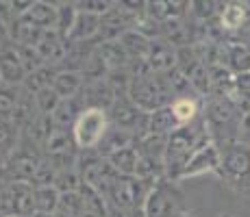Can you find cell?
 <instances>
[{
  "mask_svg": "<svg viewBox=\"0 0 250 217\" xmlns=\"http://www.w3.org/2000/svg\"><path fill=\"white\" fill-rule=\"evenodd\" d=\"M213 143L211 130L207 126V119L200 115L194 124L183 126L167 137L166 146V157H163V165H166V176L170 180L179 182L183 170L187 167V163L191 161L198 150H203L205 146Z\"/></svg>",
  "mask_w": 250,
  "mask_h": 217,
  "instance_id": "obj_1",
  "label": "cell"
},
{
  "mask_svg": "<svg viewBox=\"0 0 250 217\" xmlns=\"http://www.w3.org/2000/svg\"><path fill=\"white\" fill-rule=\"evenodd\" d=\"M128 98L137 104L142 111L152 113L163 107H170L174 102V91H172L170 83H167L166 74H152L142 76V79L131 80V89H128Z\"/></svg>",
  "mask_w": 250,
  "mask_h": 217,
  "instance_id": "obj_2",
  "label": "cell"
},
{
  "mask_svg": "<svg viewBox=\"0 0 250 217\" xmlns=\"http://www.w3.org/2000/svg\"><path fill=\"white\" fill-rule=\"evenodd\" d=\"M144 211H146V217H187L189 215L183 189L176 185V180H170L167 176L161 178L159 182H155V187H152L146 197Z\"/></svg>",
  "mask_w": 250,
  "mask_h": 217,
  "instance_id": "obj_3",
  "label": "cell"
},
{
  "mask_svg": "<svg viewBox=\"0 0 250 217\" xmlns=\"http://www.w3.org/2000/svg\"><path fill=\"white\" fill-rule=\"evenodd\" d=\"M44 158L46 157H44L42 146L33 141V139L28 137V133L22 130L20 139H18V146L11 157H9L4 170L11 176L13 182H33V178L37 176Z\"/></svg>",
  "mask_w": 250,
  "mask_h": 217,
  "instance_id": "obj_4",
  "label": "cell"
},
{
  "mask_svg": "<svg viewBox=\"0 0 250 217\" xmlns=\"http://www.w3.org/2000/svg\"><path fill=\"white\" fill-rule=\"evenodd\" d=\"M218 150L220 167L215 174L235 189H250V146L237 141Z\"/></svg>",
  "mask_w": 250,
  "mask_h": 217,
  "instance_id": "obj_5",
  "label": "cell"
},
{
  "mask_svg": "<svg viewBox=\"0 0 250 217\" xmlns=\"http://www.w3.org/2000/svg\"><path fill=\"white\" fill-rule=\"evenodd\" d=\"M109 130V113L103 109H83L81 115L76 118L72 135H74V143L81 152L98 150L100 141H103L104 133Z\"/></svg>",
  "mask_w": 250,
  "mask_h": 217,
  "instance_id": "obj_6",
  "label": "cell"
},
{
  "mask_svg": "<svg viewBox=\"0 0 250 217\" xmlns=\"http://www.w3.org/2000/svg\"><path fill=\"white\" fill-rule=\"evenodd\" d=\"M107 113H109V124H111V126L126 130V133L135 135L137 139L148 133V119H150V113L142 111L131 98H128V96H118Z\"/></svg>",
  "mask_w": 250,
  "mask_h": 217,
  "instance_id": "obj_7",
  "label": "cell"
},
{
  "mask_svg": "<svg viewBox=\"0 0 250 217\" xmlns=\"http://www.w3.org/2000/svg\"><path fill=\"white\" fill-rule=\"evenodd\" d=\"M152 187L146 185L135 176H118L111 189L107 191V209H131V206H144Z\"/></svg>",
  "mask_w": 250,
  "mask_h": 217,
  "instance_id": "obj_8",
  "label": "cell"
},
{
  "mask_svg": "<svg viewBox=\"0 0 250 217\" xmlns=\"http://www.w3.org/2000/svg\"><path fill=\"white\" fill-rule=\"evenodd\" d=\"M0 215L35 217V187L31 182H11L0 194Z\"/></svg>",
  "mask_w": 250,
  "mask_h": 217,
  "instance_id": "obj_9",
  "label": "cell"
},
{
  "mask_svg": "<svg viewBox=\"0 0 250 217\" xmlns=\"http://www.w3.org/2000/svg\"><path fill=\"white\" fill-rule=\"evenodd\" d=\"M0 80H2V85L11 87H22L26 80V70L22 63L20 48L11 39L0 46Z\"/></svg>",
  "mask_w": 250,
  "mask_h": 217,
  "instance_id": "obj_10",
  "label": "cell"
},
{
  "mask_svg": "<svg viewBox=\"0 0 250 217\" xmlns=\"http://www.w3.org/2000/svg\"><path fill=\"white\" fill-rule=\"evenodd\" d=\"M218 167H220V150L215 143H209V146H205L203 150H198L194 157H191V161L187 163V167L183 170L179 180L203 176V174H209V172L215 174Z\"/></svg>",
  "mask_w": 250,
  "mask_h": 217,
  "instance_id": "obj_11",
  "label": "cell"
},
{
  "mask_svg": "<svg viewBox=\"0 0 250 217\" xmlns=\"http://www.w3.org/2000/svg\"><path fill=\"white\" fill-rule=\"evenodd\" d=\"M148 65L152 67V72L157 74H166V72L176 67V48L170 41H166L163 37L150 41V50L146 57Z\"/></svg>",
  "mask_w": 250,
  "mask_h": 217,
  "instance_id": "obj_12",
  "label": "cell"
},
{
  "mask_svg": "<svg viewBox=\"0 0 250 217\" xmlns=\"http://www.w3.org/2000/svg\"><path fill=\"white\" fill-rule=\"evenodd\" d=\"M220 26L224 31H250V2H224L220 13Z\"/></svg>",
  "mask_w": 250,
  "mask_h": 217,
  "instance_id": "obj_13",
  "label": "cell"
},
{
  "mask_svg": "<svg viewBox=\"0 0 250 217\" xmlns=\"http://www.w3.org/2000/svg\"><path fill=\"white\" fill-rule=\"evenodd\" d=\"M100 33V16L87 11H79L76 22L72 26L70 35H68V43H79V41H91L96 39Z\"/></svg>",
  "mask_w": 250,
  "mask_h": 217,
  "instance_id": "obj_14",
  "label": "cell"
},
{
  "mask_svg": "<svg viewBox=\"0 0 250 217\" xmlns=\"http://www.w3.org/2000/svg\"><path fill=\"white\" fill-rule=\"evenodd\" d=\"M31 24H35L42 31H52L57 28V18H59V7L52 2H33L31 9H28L24 16Z\"/></svg>",
  "mask_w": 250,
  "mask_h": 217,
  "instance_id": "obj_15",
  "label": "cell"
},
{
  "mask_svg": "<svg viewBox=\"0 0 250 217\" xmlns=\"http://www.w3.org/2000/svg\"><path fill=\"white\" fill-rule=\"evenodd\" d=\"M135 141H137L135 135H131V133H126V130H122V128L111 126V124H109V130L104 133L103 141H100L98 152H100V157L109 158L111 154H115L118 150H122V148L135 146Z\"/></svg>",
  "mask_w": 250,
  "mask_h": 217,
  "instance_id": "obj_16",
  "label": "cell"
},
{
  "mask_svg": "<svg viewBox=\"0 0 250 217\" xmlns=\"http://www.w3.org/2000/svg\"><path fill=\"white\" fill-rule=\"evenodd\" d=\"M42 35H44V31L31 24L26 18H16L9 24V39L18 46H37Z\"/></svg>",
  "mask_w": 250,
  "mask_h": 217,
  "instance_id": "obj_17",
  "label": "cell"
},
{
  "mask_svg": "<svg viewBox=\"0 0 250 217\" xmlns=\"http://www.w3.org/2000/svg\"><path fill=\"white\" fill-rule=\"evenodd\" d=\"M85 80L79 72H57L55 80H52V89L59 94L61 100H70L76 98L83 89Z\"/></svg>",
  "mask_w": 250,
  "mask_h": 217,
  "instance_id": "obj_18",
  "label": "cell"
},
{
  "mask_svg": "<svg viewBox=\"0 0 250 217\" xmlns=\"http://www.w3.org/2000/svg\"><path fill=\"white\" fill-rule=\"evenodd\" d=\"M183 128L179 124V119L174 118L170 107H163L159 111H152L150 119H148V133L152 135H163V137H170L174 130Z\"/></svg>",
  "mask_w": 250,
  "mask_h": 217,
  "instance_id": "obj_19",
  "label": "cell"
},
{
  "mask_svg": "<svg viewBox=\"0 0 250 217\" xmlns=\"http://www.w3.org/2000/svg\"><path fill=\"white\" fill-rule=\"evenodd\" d=\"M107 161L111 163L113 170L118 172L120 176H135L137 165H139V150H137V146L122 148V150L111 154Z\"/></svg>",
  "mask_w": 250,
  "mask_h": 217,
  "instance_id": "obj_20",
  "label": "cell"
},
{
  "mask_svg": "<svg viewBox=\"0 0 250 217\" xmlns=\"http://www.w3.org/2000/svg\"><path fill=\"white\" fill-rule=\"evenodd\" d=\"M98 55L103 57V61L107 63L109 72L111 70H124V67H128L131 63V59H128L126 50H124V46L118 41H104L103 46L98 48Z\"/></svg>",
  "mask_w": 250,
  "mask_h": 217,
  "instance_id": "obj_21",
  "label": "cell"
},
{
  "mask_svg": "<svg viewBox=\"0 0 250 217\" xmlns=\"http://www.w3.org/2000/svg\"><path fill=\"white\" fill-rule=\"evenodd\" d=\"M170 109H172V113H174V118L179 119L181 126H189V124H194L196 119L203 115L196 96H189V98H174Z\"/></svg>",
  "mask_w": 250,
  "mask_h": 217,
  "instance_id": "obj_22",
  "label": "cell"
},
{
  "mask_svg": "<svg viewBox=\"0 0 250 217\" xmlns=\"http://www.w3.org/2000/svg\"><path fill=\"white\" fill-rule=\"evenodd\" d=\"M61 194L55 187H35V215L52 217L59 209Z\"/></svg>",
  "mask_w": 250,
  "mask_h": 217,
  "instance_id": "obj_23",
  "label": "cell"
},
{
  "mask_svg": "<svg viewBox=\"0 0 250 217\" xmlns=\"http://www.w3.org/2000/svg\"><path fill=\"white\" fill-rule=\"evenodd\" d=\"M120 43L124 46V50H126L128 59L135 61V59H146L148 57V50H150V39L148 37H144L142 33H137L135 28L128 33H124L122 37H120Z\"/></svg>",
  "mask_w": 250,
  "mask_h": 217,
  "instance_id": "obj_24",
  "label": "cell"
},
{
  "mask_svg": "<svg viewBox=\"0 0 250 217\" xmlns=\"http://www.w3.org/2000/svg\"><path fill=\"white\" fill-rule=\"evenodd\" d=\"M227 67L235 76L250 72V50L244 43H227Z\"/></svg>",
  "mask_w": 250,
  "mask_h": 217,
  "instance_id": "obj_25",
  "label": "cell"
},
{
  "mask_svg": "<svg viewBox=\"0 0 250 217\" xmlns=\"http://www.w3.org/2000/svg\"><path fill=\"white\" fill-rule=\"evenodd\" d=\"M22 130H18L11 122H4L0 119V167L7 165L9 157L13 154L18 146V139H20Z\"/></svg>",
  "mask_w": 250,
  "mask_h": 217,
  "instance_id": "obj_26",
  "label": "cell"
},
{
  "mask_svg": "<svg viewBox=\"0 0 250 217\" xmlns=\"http://www.w3.org/2000/svg\"><path fill=\"white\" fill-rule=\"evenodd\" d=\"M81 111H83V107H81L79 98H70V100H61L59 107L55 109V113H52V122L57 124V126L61 128H72L76 122V118L81 115Z\"/></svg>",
  "mask_w": 250,
  "mask_h": 217,
  "instance_id": "obj_27",
  "label": "cell"
},
{
  "mask_svg": "<svg viewBox=\"0 0 250 217\" xmlns=\"http://www.w3.org/2000/svg\"><path fill=\"white\" fill-rule=\"evenodd\" d=\"M57 76V70L50 65H44L40 67V70H35L33 74L26 76V80H24V89H28L31 94H40L42 89H48V87H52V80H55Z\"/></svg>",
  "mask_w": 250,
  "mask_h": 217,
  "instance_id": "obj_28",
  "label": "cell"
},
{
  "mask_svg": "<svg viewBox=\"0 0 250 217\" xmlns=\"http://www.w3.org/2000/svg\"><path fill=\"white\" fill-rule=\"evenodd\" d=\"M57 7H59V18H57L55 31L68 41V35L76 22V16H79V9H76V2H61V4H57Z\"/></svg>",
  "mask_w": 250,
  "mask_h": 217,
  "instance_id": "obj_29",
  "label": "cell"
},
{
  "mask_svg": "<svg viewBox=\"0 0 250 217\" xmlns=\"http://www.w3.org/2000/svg\"><path fill=\"white\" fill-rule=\"evenodd\" d=\"M18 98H20V87H11V85L0 87V119L11 122Z\"/></svg>",
  "mask_w": 250,
  "mask_h": 217,
  "instance_id": "obj_30",
  "label": "cell"
},
{
  "mask_svg": "<svg viewBox=\"0 0 250 217\" xmlns=\"http://www.w3.org/2000/svg\"><path fill=\"white\" fill-rule=\"evenodd\" d=\"M35 102H37V111H40L42 115H52L55 109L59 107L61 98L52 87H48V89H42L40 94H35Z\"/></svg>",
  "mask_w": 250,
  "mask_h": 217,
  "instance_id": "obj_31",
  "label": "cell"
},
{
  "mask_svg": "<svg viewBox=\"0 0 250 217\" xmlns=\"http://www.w3.org/2000/svg\"><path fill=\"white\" fill-rule=\"evenodd\" d=\"M189 9L200 20H211L215 13H222L224 2H189Z\"/></svg>",
  "mask_w": 250,
  "mask_h": 217,
  "instance_id": "obj_32",
  "label": "cell"
},
{
  "mask_svg": "<svg viewBox=\"0 0 250 217\" xmlns=\"http://www.w3.org/2000/svg\"><path fill=\"white\" fill-rule=\"evenodd\" d=\"M107 217H146L144 206H131V209H107Z\"/></svg>",
  "mask_w": 250,
  "mask_h": 217,
  "instance_id": "obj_33",
  "label": "cell"
},
{
  "mask_svg": "<svg viewBox=\"0 0 250 217\" xmlns=\"http://www.w3.org/2000/svg\"><path fill=\"white\" fill-rule=\"evenodd\" d=\"M233 89L244 96H250V72L248 74H237L233 80Z\"/></svg>",
  "mask_w": 250,
  "mask_h": 217,
  "instance_id": "obj_34",
  "label": "cell"
},
{
  "mask_svg": "<svg viewBox=\"0 0 250 217\" xmlns=\"http://www.w3.org/2000/svg\"><path fill=\"white\" fill-rule=\"evenodd\" d=\"M239 143L250 146V113L242 118V126H239Z\"/></svg>",
  "mask_w": 250,
  "mask_h": 217,
  "instance_id": "obj_35",
  "label": "cell"
},
{
  "mask_svg": "<svg viewBox=\"0 0 250 217\" xmlns=\"http://www.w3.org/2000/svg\"><path fill=\"white\" fill-rule=\"evenodd\" d=\"M11 182H13V180H11V176L7 174V170H4V167H0V194H2V191L7 189Z\"/></svg>",
  "mask_w": 250,
  "mask_h": 217,
  "instance_id": "obj_36",
  "label": "cell"
},
{
  "mask_svg": "<svg viewBox=\"0 0 250 217\" xmlns=\"http://www.w3.org/2000/svg\"><path fill=\"white\" fill-rule=\"evenodd\" d=\"M187 217H196V215H191V213H189ZM220 217H233V215H220Z\"/></svg>",
  "mask_w": 250,
  "mask_h": 217,
  "instance_id": "obj_37",
  "label": "cell"
},
{
  "mask_svg": "<svg viewBox=\"0 0 250 217\" xmlns=\"http://www.w3.org/2000/svg\"><path fill=\"white\" fill-rule=\"evenodd\" d=\"M35 217H46V215H35Z\"/></svg>",
  "mask_w": 250,
  "mask_h": 217,
  "instance_id": "obj_38",
  "label": "cell"
},
{
  "mask_svg": "<svg viewBox=\"0 0 250 217\" xmlns=\"http://www.w3.org/2000/svg\"><path fill=\"white\" fill-rule=\"evenodd\" d=\"M0 87H2V80H0Z\"/></svg>",
  "mask_w": 250,
  "mask_h": 217,
  "instance_id": "obj_39",
  "label": "cell"
},
{
  "mask_svg": "<svg viewBox=\"0 0 250 217\" xmlns=\"http://www.w3.org/2000/svg\"><path fill=\"white\" fill-rule=\"evenodd\" d=\"M0 217H4V215H0Z\"/></svg>",
  "mask_w": 250,
  "mask_h": 217,
  "instance_id": "obj_40",
  "label": "cell"
}]
</instances>
